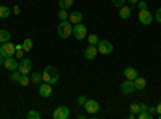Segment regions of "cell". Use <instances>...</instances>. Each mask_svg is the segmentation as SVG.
<instances>
[{
    "label": "cell",
    "mask_w": 161,
    "mask_h": 119,
    "mask_svg": "<svg viewBox=\"0 0 161 119\" xmlns=\"http://www.w3.org/2000/svg\"><path fill=\"white\" fill-rule=\"evenodd\" d=\"M134 85H136V90H143L147 87V81H145L143 77L137 76L136 79H134Z\"/></svg>",
    "instance_id": "e0dca14e"
},
{
    "label": "cell",
    "mask_w": 161,
    "mask_h": 119,
    "mask_svg": "<svg viewBox=\"0 0 161 119\" xmlns=\"http://www.w3.org/2000/svg\"><path fill=\"white\" fill-rule=\"evenodd\" d=\"M26 116H28V119H40V113H37L36 110H31Z\"/></svg>",
    "instance_id": "f1b7e54d"
},
{
    "label": "cell",
    "mask_w": 161,
    "mask_h": 119,
    "mask_svg": "<svg viewBox=\"0 0 161 119\" xmlns=\"http://www.w3.org/2000/svg\"><path fill=\"white\" fill-rule=\"evenodd\" d=\"M97 48H98V53H102V55L113 53V44L110 41H100L97 44Z\"/></svg>",
    "instance_id": "52a82bcc"
},
{
    "label": "cell",
    "mask_w": 161,
    "mask_h": 119,
    "mask_svg": "<svg viewBox=\"0 0 161 119\" xmlns=\"http://www.w3.org/2000/svg\"><path fill=\"white\" fill-rule=\"evenodd\" d=\"M11 13H15V15H19V13H21L19 5H15V7H13V8H11Z\"/></svg>",
    "instance_id": "836d02e7"
},
{
    "label": "cell",
    "mask_w": 161,
    "mask_h": 119,
    "mask_svg": "<svg viewBox=\"0 0 161 119\" xmlns=\"http://www.w3.org/2000/svg\"><path fill=\"white\" fill-rule=\"evenodd\" d=\"M39 94L42 95L44 98H48L52 95V85L47 84V82H42V84L39 85Z\"/></svg>",
    "instance_id": "4fadbf2b"
},
{
    "label": "cell",
    "mask_w": 161,
    "mask_h": 119,
    "mask_svg": "<svg viewBox=\"0 0 161 119\" xmlns=\"http://www.w3.org/2000/svg\"><path fill=\"white\" fill-rule=\"evenodd\" d=\"M73 35L77 39V41H84V39L87 37V28H86V24H82V23L73 24Z\"/></svg>",
    "instance_id": "3957f363"
},
{
    "label": "cell",
    "mask_w": 161,
    "mask_h": 119,
    "mask_svg": "<svg viewBox=\"0 0 161 119\" xmlns=\"http://www.w3.org/2000/svg\"><path fill=\"white\" fill-rule=\"evenodd\" d=\"M97 55H98V48H97V45H89V47L86 48V51H84V57H86V60H89V61H92Z\"/></svg>",
    "instance_id": "7c38bea8"
},
{
    "label": "cell",
    "mask_w": 161,
    "mask_h": 119,
    "mask_svg": "<svg viewBox=\"0 0 161 119\" xmlns=\"http://www.w3.org/2000/svg\"><path fill=\"white\" fill-rule=\"evenodd\" d=\"M86 116H87V113L86 114H77V119H86Z\"/></svg>",
    "instance_id": "ab89813d"
},
{
    "label": "cell",
    "mask_w": 161,
    "mask_h": 119,
    "mask_svg": "<svg viewBox=\"0 0 161 119\" xmlns=\"http://www.w3.org/2000/svg\"><path fill=\"white\" fill-rule=\"evenodd\" d=\"M147 108H148V105H145V103H140V111H147Z\"/></svg>",
    "instance_id": "8d00e7d4"
},
{
    "label": "cell",
    "mask_w": 161,
    "mask_h": 119,
    "mask_svg": "<svg viewBox=\"0 0 161 119\" xmlns=\"http://www.w3.org/2000/svg\"><path fill=\"white\" fill-rule=\"evenodd\" d=\"M68 117H69L68 106H58L53 111V119H68Z\"/></svg>",
    "instance_id": "8fae6325"
},
{
    "label": "cell",
    "mask_w": 161,
    "mask_h": 119,
    "mask_svg": "<svg viewBox=\"0 0 161 119\" xmlns=\"http://www.w3.org/2000/svg\"><path fill=\"white\" fill-rule=\"evenodd\" d=\"M87 41H89L90 45H97L100 42V39H98L97 34H87Z\"/></svg>",
    "instance_id": "603a6c76"
},
{
    "label": "cell",
    "mask_w": 161,
    "mask_h": 119,
    "mask_svg": "<svg viewBox=\"0 0 161 119\" xmlns=\"http://www.w3.org/2000/svg\"><path fill=\"white\" fill-rule=\"evenodd\" d=\"M2 64H3V57L0 55V66H2Z\"/></svg>",
    "instance_id": "60d3db41"
},
{
    "label": "cell",
    "mask_w": 161,
    "mask_h": 119,
    "mask_svg": "<svg viewBox=\"0 0 161 119\" xmlns=\"http://www.w3.org/2000/svg\"><path fill=\"white\" fill-rule=\"evenodd\" d=\"M82 13H80V11H71L69 13V16H68V21L71 23V24H77V23H82Z\"/></svg>",
    "instance_id": "5bb4252c"
},
{
    "label": "cell",
    "mask_w": 161,
    "mask_h": 119,
    "mask_svg": "<svg viewBox=\"0 0 161 119\" xmlns=\"http://www.w3.org/2000/svg\"><path fill=\"white\" fill-rule=\"evenodd\" d=\"M16 53V45L11 44V42H5V44H0V55L3 58L5 57H15Z\"/></svg>",
    "instance_id": "277c9868"
},
{
    "label": "cell",
    "mask_w": 161,
    "mask_h": 119,
    "mask_svg": "<svg viewBox=\"0 0 161 119\" xmlns=\"http://www.w3.org/2000/svg\"><path fill=\"white\" fill-rule=\"evenodd\" d=\"M31 69H32V61H31L29 58H23V60L19 61L18 71H19L21 74H29Z\"/></svg>",
    "instance_id": "30bf717a"
},
{
    "label": "cell",
    "mask_w": 161,
    "mask_h": 119,
    "mask_svg": "<svg viewBox=\"0 0 161 119\" xmlns=\"http://www.w3.org/2000/svg\"><path fill=\"white\" fill-rule=\"evenodd\" d=\"M32 48V41L31 39H24V42H23V50L24 51H29Z\"/></svg>",
    "instance_id": "cb8c5ba5"
},
{
    "label": "cell",
    "mask_w": 161,
    "mask_h": 119,
    "mask_svg": "<svg viewBox=\"0 0 161 119\" xmlns=\"http://www.w3.org/2000/svg\"><path fill=\"white\" fill-rule=\"evenodd\" d=\"M86 101H87V98H86L84 95H80V97L77 98V105H79V106H82V108H84V105H86Z\"/></svg>",
    "instance_id": "4dcf8cb0"
},
{
    "label": "cell",
    "mask_w": 161,
    "mask_h": 119,
    "mask_svg": "<svg viewBox=\"0 0 161 119\" xmlns=\"http://www.w3.org/2000/svg\"><path fill=\"white\" fill-rule=\"evenodd\" d=\"M31 82L32 84H36V85H40L44 81H42V74L40 73H32L31 74Z\"/></svg>",
    "instance_id": "ffe728a7"
},
{
    "label": "cell",
    "mask_w": 161,
    "mask_h": 119,
    "mask_svg": "<svg viewBox=\"0 0 161 119\" xmlns=\"http://www.w3.org/2000/svg\"><path fill=\"white\" fill-rule=\"evenodd\" d=\"M156 113H158V114H161V103H158V105H156Z\"/></svg>",
    "instance_id": "74e56055"
},
{
    "label": "cell",
    "mask_w": 161,
    "mask_h": 119,
    "mask_svg": "<svg viewBox=\"0 0 161 119\" xmlns=\"http://www.w3.org/2000/svg\"><path fill=\"white\" fill-rule=\"evenodd\" d=\"M130 15H132V8L129 5H123L119 8V18L121 19H129Z\"/></svg>",
    "instance_id": "9a60e30c"
},
{
    "label": "cell",
    "mask_w": 161,
    "mask_h": 119,
    "mask_svg": "<svg viewBox=\"0 0 161 119\" xmlns=\"http://www.w3.org/2000/svg\"><path fill=\"white\" fill-rule=\"evenodd\" d=\"M111 2H113V5L116 8H121L123 5H126V0H111Z\"/></svg>",
    "instance_id": "f546056e"
},
{
    "label": "cell",
    "mask_w": 161,
    "mask_h": 119,
    "mask_svg": "<svg viewBox=\"0 0 161 119\" xmlns=\"http://www.w3.org/2000/svg\"><path fill=\"white\" fill-rule=\"evenodd\" d=\"M21 77H23V74L16 69V71H11V82H15V84H19V81H21Z\"/></svg>",
    "instance_id": "7402d4cb"
},
{
    "label": "cell",
    "mask_w": 161,
    "mask_h": 119,
    "mask_svg": "<svg viewBox=\"0 0 161 119\" xmlns=\"http://www.w3.org/2000/svg\"><path fill=\"white\" fill-rule=\"evenodd\" d=\"M134 90H136L134 81H129V79H126V81H124V82H121V85H119V92H121L123 95H130Z\"/></svg>",
    "instance_id": "ba28073f"
},
{
    "label": "cell",
    "mask_w": 161,
    "mask_h": 119,
    "mask_svg": "<svg viewBox=\"0 0 161 119\" xmlns=\"http://www.w3.org/2000/svg\"><path fill=\"white\" fill-rule=\"evenodd\" d=\"M10 15H11V10L7 5H0V18L7 19V18H10Z\"/></svg>",
    "instance_id": "d6986e66"
},
{
    "label": "cell",
    "mask_w": 161,
    "mask_h": 119,
    "mask_svg": "<svg viewBox=\"0 0 161 119\" xmlns=\"http://www.w3.org/2000/svg\"><path fill=\"white\" fill-rule=\"evenodd\" d=\"M130 113L137 116V114L140 113V103H132V105H130Z\"/></svg>",
    "instance_id": "4316f807"
},
{
    "label": "cell",
    "mask_w": 161,
    "mask_h": 119,
    "mask_svg": "<svg viewBox=\"0 0 161 119\" xmlns=\"http://www.w3.org/2000/svg\"><path fill=\"white\" fill-rule=\"evenodd\" d=\"M126 2H129L130 5H137V2H139V0H126Z\"/></svg>",
    "instance_id": "f35d334b"
},
{
    "label": "cell",
    "mask_w": 161,
    "mask_h": 119,
    "mask_svg": "<svg viewBox=\"0 0 161 119\" xmlns=\"http://www.w3.org/2000/svg\"><path fill=\"white\" fill-rule=\"evenodd\" d=\"M153 19H155V18H153V15H152L148 10H140V11H139V23H140V24L150 26Z\"/></svg>",
    "instance_id": "8992f818"
},
{
    "label": "cell",
    "mask_w": 161,
    "mask_h": 119,
    "mask_svg": "<svg viewBox=\"0 0 161 119\" xmlns=\"http://www.w3.org/2000/svg\"><path fill=\"white\" fill-rule=\"evenodd\" d=\"M68 16H69L68 15V10H60L58 11V19L60 21H66V19H68Z\"/></svg>",
    "instance_id": "83f0119b"
},
{
    "label": "cell",
    "mask_w": 161,
    "mask_h": 119,
    "mask_svg": "<svg viewBox=\"0 0 161 119\" xmlns=\"http://www.w3.org/2000/svg\"><path fill=\"white\" fill-rule=\"evenodd\" d=\"M158 119H161V114H158Z\"/></svg>",
    "instance_id": "b9f144b4"
},
{
    "label": "cell",
    "mask_w": 161,
    "mask_h": 119,
    "mask_svg": "<svg viewBox=\"0 0 161 119\" xmlns=\"http://www.w3.org/2000/svg\"><path fill=\"white\" fill-rule=\"evenodd\" d=\"M147 111H148L150 114H153V116H155V113H156V106H148V108H147Z\"/></svg>",
    "instance_id": "d590c367"
},
{
    "label": "cell",
    "mask_w": 161,
    "mask_h": 119,
    "mask_svg": "<svg viewBox=\"0 0 161 119\" xmlns=\"http://www.w3.org/2000/svg\"><path fill=\"white\" fill-rule=\"evenodd\" d=\"M23 51H24L23 48L16 50V53H15V55H16V60H23Z\"/></svg>",
    "instance_id": "e575fe53"
},
{
    "label": "cell",
    "mask_w": 161,
    "mask_h": 119,
    "mask_svg": "<svg viewBox=\"0 0 161 119\" xmlns=\"http://www.w3.org/2000/svg\"><path fill=\"white\" fill-rule=\"evenodd\" d=\"M10 37H11L10 31H7V29H0V44L10 42Z\"/></svg>",
    "instance_id": "ac0fdd59"
},
{
    "label": "cell",
    "mask_w": 161,
    "mask_h": 119,
    "mask_svg": "<svg viewBox=\"0 0 161 119\" xmlns=\"http://www.w3.org/2000/svg\"><path fill=\"white\" fill-rule=\"evenodd\" d=\"M84 110L87 114H97L100 111V103L97 100H87L84 105Z\"/></svg>",
    "instance_id": "5b68a950"
},
{
    "label": "cell",
    "mask_w": 161,
    "mask_h": 119,
    "mask_svg": "<svg viewBox=\"0 0 161 119\" xmlns=\"http://www.w3.org/2000/svg\"><path fill=\"white\" fill-rule=\"evenodd\" d=\"M29 82H31L29 76H28V74H23L21 81H19V85H23V87H28V85H29Z\"/></svg>",
    "instance_id": "484cf974"
},
{
    "label": "cell",
    "mask_w": 161,
    "mask_h": 119,
    "mask_svg": "<svg viewBox=\"0 0 161 119\" xmlns=\"http://www.w3.org/2000/svg\"><path fill=\"white\" fill-rule=\"evenodd\" d=\"M137 117H139V119H153L155 116H153V114H150L148 111H140V113L137 114Z\"/></svg>",
    "instance_id": "d4e9b609"
},
{
    "label": "cell",
    "mask_w": 161,
    "mask_h": 119,
    "mask_svg": "<svg viewBox=\"0 0 161 119\" xmlns=\"http://www.w3.org/2000/svg\"><path fill=\"white\" fill-rule=\"evenodd\" d=\"M73 2H74V0H60L58 7H60V10H68V8L73 7Z\"/></svg>",
    "instance_id": "44dd1931"
},
{
    "label": "cell",
    "mask_w": 161,
    "mask_h": 119,
    "mask_svg": "<svg viewBox=\"0 0 161 119\" xmlns=\"http://www.w3.org/2000/svg\"><path fill=\"white\" fill-rule=\"evenodd\" d=\"M137 76H139V71L136 68H132V66H127V68L124 69V77L129 79V81H134Z\"/></svg>",
    "instance_id": "2e32d148"
},
{
    "label": "cell",
    "mask_w": 161,
    "mask_h": 119,
    "mask_svg": "<svg viewBox=\"0 0 161 119\" xmlns=\"http://www.w3.org/2000/svg\"><path fill=\"white\" fill-rule=\"evenodd\" d=\"M137 7H139V10H147V3H145V0H139V2H137Z\"/></svg>",
    "instance_id": "1f68e13d"
},
{
    "label": "cell",
    "mask_w": 161,
    "mask_h": 119,
    "mask_svg": "<svg viewBox=\"0 0 161 119\" xmlns=\"http://www.w3.org/2000/svg\"><path fill=\"white\" fill-rule=\"evenodd\" d=\"M58 35H60L61 39H68V37L73 35V24H71L68 19L61 21V23L58 24Z\"/></svg>",
    "instance_id": "7a4b0ae2"
},
{
    "label": "cell",
    "mask_w": 161,
    "mask_h": 119,
    "mask_svg": "<svg viewBox=\"0 0 161 119\" xmlns=\"http://www.w3.org/2000/svg\"><path fill=\"white\" fill-rule=\"evenodd\" d=\"M58 79H60V73H58V69L55 68V66L48 64L47 68L44 69V73H42V81L47 82V84H50V85H53V84H57V82H58Z\"/></svg>",
    "instance_id": "6da1fadb"
},
{
    "label": "cell",
    "mask_w": 161,
    "mask_h": 119,
    "mask_svg": "<svg viewBox=\"0 0 161 119\" xmlns=\"http://www.w3.org/2000/svg\"><path fill=\"white\" fill-rule=\"evenodd\" d=\"M3 66H5V69H8V71H16L19 63H18V60L15 57H5L3 58Z\"/></svg>",
    "instance_id": "9c48e42d"
},
{
    "label": "cell",
    "mask_w": 161,
    "mask_h": 119,
    "mask_svg": "<svg viewBox=\"0 0 161 119\" xmlns=\"http://www.w3.org/2000/svg\"><path fill=\"white\" fill-rule=\"evenodd\" d=\"M155 19L161 24V8H158V10H156V13H155Z\"/></svg>",
    "instance_id": "d6a6232c"
}]
</instances>
